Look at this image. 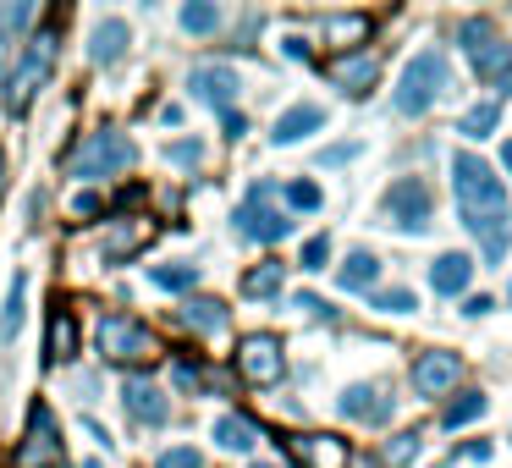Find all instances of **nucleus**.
I'll use <instances>...</instances> for the list:
<instances>
[{
    "label": "nucleus",
    "mask_w": 512,
    "mask_h": 468,
    "mask_svg": "<svg viewBox=\"0 0 512 468\" xmlns=\"http://www.w3.org/2000/svg\"><path fill=\"white\" fill-rule=\"evenodd\" d=\"M452 182H457V204H463V226L485 243V259L496 265L512 243V210H507V188L501 177H490V166L479 155H452Z\"/></svg>",
    "instance_id": "obj_1"
},
{
    "label": "nucleus",
    "mask_w": 512,
    "mask_h": 468,
    "mask_svg": "<svg viewBox=\"0 0 512 468\" xmlns=\"http://www.w3.org/2000/svg\"><path fill=\"white\" fill-rule=\"evenodd\" d=\"M127 166H133V144H127L122 133H111V127L89 133V138H83V144L67 155V177H78V182H105V177H122Z\"/></svg>",
    "instance_id": "obj_2"
},
{
    "label": "nucleus",
    "mask_w": 512,
    "mask_h": 468,
    "mask_svg": "<svg viewBox=\"0 0 512 468\" xmlns=\"http://www.w3.org/2000/svg\"><path fill=\"white\" fill-rule=\"evenodd\" d=\"M94 342H100V358H105V364H122V369L149 364V358L160 353L155 331H149V325H138L133 314H105L100 331H94Z\"/></svg>",
    "instance_id": "obj_3"
},
{
    "label": "nucleus",
    "mask_w": 512,
    "mask_h": 468,
    "mask_svg": "<svg viewBox=\"0 0 512 468\" xmlns=\"http://www.w3.org/2000/svg\"><path fill=\"white\" fill-rule=\"evenodd\" d=\"M441 89H446V61L435 56V50H419V56L402 67L397 94H391V100H397L402 116H424V111L435 105V94H441Z\"/></svg>",
    "instance_id": "obj_4"
},
{
    "label": "nucleus",
    "mask_w": 512,
    "mask_h": 468,
    "mask_svg": "<svg viewBox=\"0 0 512 468\" xmlns=\"http://www.w3.org/2000/svg\"><path fill=\"white\" fill-rule=\"evenodd\" d=\"M50 56H56V34H34V45H28V56L17 61L12 72H6V105H12L17 116L34 105V94L45 89V78H50Z\"/></svg>",
    "instance_id": "obj_5"
},
{
    "label": "nucleus",
    "mask_w": 512,
    "mask_h": 468,
    "mask_svg": "<svg viewBox=\"0 0 512 468\" xmlns=\"http://www.w3.org/2000/svg\"><path fill=\"white\" fill-rule=\"evenodd\" d=\"M380 210H386V221L397 226V232H424V226H430V210H435L430 182H424V177H402V182H391L386 199H380Z\"/></svg>",
    "instance_id": "obj_6"
},
{
    "label": "nucleus",
    "mask_w": 512,
    "mask_h": 468,
    "mask_svg": "<svg viewBox=\"0 0 512 468\" xmlns=\"http://www.w3.org/2000/svg\"><path fill=\"white\" fill-rule=\"evenodd\" d=\"M237 375L248 380V386H276L281 375H287V353H281V336L270 331H254L237 342Z\"/></svg>",
    "instance_id": "obj_7"
},
{
    "label": "nucleus",
    "mask_w": 512,
    "mask_h": 468,
    "mask_svg": "<svg viewBox=\"0 0 512 468\" xmlns=\"http://www.w3.org/2000/svg\"><path fill=\"white\" fill-rule=\"evenodd\" d=\"M463 50H468V61H474V72L479 78H507L512 72V45L507 39H496V28L490 23H463Z\"/></svg>",
    "instance_id": "obj_8"
},
{
    "label": "nucleus",
    "mask_w": 512,
    "mask_h": 468,
    "mask_svg": "<svg viewBox=\"0 0 512 468\" xmlns=\"http://www.w3.org/2000/svg\"><path fill=\"white\" fill-rule=\"evenodd\" d=\"M270 199V182H254V193H248V204L237 210V232L254 237V243H281V237L292 232V221L281 210H265Z\"/></svg>",
    "instance_id": "obj_9"
},
{
    "label": "nucleus",
    "mask_w": 512,
    "mask_h": 468,
    "mask_svg": "<svg viewBox=\"0 0 512 468\" xmlns=\"http://www.w3.org/2000/svg\"><path fill=\"white\" fill-rule=\"evenodd\" d=\"M457 380H463V358L457 353H441V347H435V353L413 358V391H419V397H446Z\"/></svg>",
    "instance_id": "obj_10"
},
{
    "label": "nucleus",
    "mask_w": 512,
    "mask_h": 468,
    "mask_svg": "<svg viewBox=\"0 0 512 468\" xmlns=\"http://www.w3.org/2000/svg\"><path fill=\"white\" fill-rule=\"evenodd\" d=\"M17 463H23V468L61 463V435H56V424H50L45 402H34V413H28V441L17 446Z\"/></svg>",
    "instance_id": "obj_11"
},
{
    "label": "nucleus",
    "mask_w": 512,
    "mask_h": 468,
    "mask_svg": "<svg viewBox=\"0 0 512 468\" xmlns=\"http://www.w3.org/2000/svg\"><path fill=\"white\" fill-rule=\"evenodd\" d=\"M325 72H331V83H336L342 94H353V100H364V94L375 89V78H380V61L369 56V50H353V56H336Z\"/></svg>",
    "instance_id": "obj_12"
},
{
    "label": "nucleus",
    "mask_w": 512,
    "mask_h": 468,
    "mask_svg": "<svg viewBox=\"0 0 512 468\" xmlns=\"http://www.w3.org/2000/svg\"><path fill=\"white\" fill-rule=\"evenodd\" d=\"M122 397H127V413H133L138 424H149V430H160V424L171 419V397L155 386V380H144V375H133V380H127V391H122Z\"/></svg>",
    "instance_id": "obj_13"
},
{
    "label": "nucleus",
    "mask_w": 512,
    "mask_h": 468,
    "mask_svg": "<svg viewBox=\"0 0 512 468\" xmlns=\"http://www.w3.org/2000/svg\"><path fill=\"white\" fill-rule=\"evenodd\" d=\"M336 408H342V419L386 424V419H391V408H397V397H386V386H347Z\"/></svg>",
    "instance_id": "obj_14"
},
{
    "label": "nucleus",
    "mask_w": 512,
    "mask_h": 468,
    "mask_svg": "<svg viewBox=\"0 0 512 468\" xmlns=\"http://www.w3.org/2000/svg\"><path fill=\"white\" fill-rule=\"evenodd\" d=\"M292 457H298L303 468H347L353 463V452H347V441H336V435H292Z\"/></svg>",
    "instance_id": "obj_15"
},
{
    "label": "nucleus",
    "mask_w": 512,
    "mask_h": 468,
    "mask_svg": "<svg viewBox=\"0 0 512 468\" xmlns=\"http://www.w3.org/2000/svg\"><path fill=\"white\" fill-rule=\"evenodd\" d=\"M237 89H243V78H237L232 67H193V94H199L204 105H221V111H232Z\"/></svg>",
    "instance_id": "obj_16"
},
{
    "label": "nucleus",
    "mask_w": 512,
    "mask_h": 468,
    "mask_svg": "<svg viewBox=\"0 0 512 468\" xmlns=\"http://www.w3.org/2000/svg\"><path fill=\"white\" fill-rule=\"evenodd\" d=\"M369 34H375V23H369L364 12H347V17H325V23H320V39H325V45H331V50H342V56H353V50L364 45Z\"/></svg>",
    "instance_id": "obj_17"
},
{
    "label": "nucleus",
    "mask_w": 512,
    "mask_h": 468,
    "mask_svg": "<svg viewBox=\"0 0 512 468\" xmlns=\"http://www.w3.org/2000/svg\"><path fill=\"white\" fill-rule=\"evenodd\" d=\"M122 56H127V23L122 17H100L94 34H89V61L94 67H111V61H122Z\"/></svg>",
    "instance_id": "obj_18"
},
{
    "label": "nucleus",
    "mask_w": 512,
    "mask_h": 468,
    "mask_svg": "<svg viewBox=\"0 0 512 468\" xmlns=\"http://www.w3.org/2000/svg\"><path fill=\"white\" fill-rule=\"evenodd\" d=\"M72 353H78V320H72V314L56 303V314H50V331H45V364H67Z\"/></svg>",
    "instance_id": "obj_19"
},
{
    "label": "nucleus",
    "mask_w": 512,
    "mask_h": 468,
    "mask_svg": "<svg viewBox=\"0 0 512 468\" xmlns=\"http://www.w3.org/2000/svg\"><path fill=\"white\" fill-rule=\"evenodd\" d=\"M468 281H474V259H468V254H441V259L430 265V287L441 292V298L463 292Z\"/></svg>",
    "instance_id": "obj_20"
},
{
    "label": "nucleus",
    "mask_w": 512,
    "mask_h": 468,
    "mask_svg": "<svg viewBox=\"0 0 512 468\" xmlns=\"http://www.w3.org/2000/svg\"><path fill=\"white\" fill-rule=\"evenodd\" d=\"M320 127H325V111H320V105H292V111L276 122V133H270V138H276V144H298V138L320 133Z\"/></svg>",
    "instance_id": "obj_21"
},
{
    "label": "nucleus",
    "mask_w": 512,
    "mask_h": 468,
    "mask_svg": "<svg viewBox=\"0 0 512 468\" xmlns=\"http://www.w3.org/2000/svg\"><path fill=\"white\" fill-rule=\"evenodd\" d=\"M182 325H188V331H199V336L226 331V303L221 298H188V303H182Z\"/></svg>",
    "instance_id": "obj_22"
},
{
    "label": "nucleus",
    "mask_w": 512,
    "mask_h": 468,
    "mask_svg": "<svg viewBox=\"0 0 512 468\" xmlns=\"http://www.w3.org/2000/svg\"><path fill=\"white\" fill-rule=\"evenodd\" d=\"M215 441H221L226 452H254V446H259V424L243 419V413H221V419H215Z\"/></svg>",
    "instance_id": "obj_23"
},
{
    "label": "nucleus",
    "mask_w": 512,
    "mask_h": 468,
    "mask_svg": "<svg viewBox=\"0 0 512 468\" xmlns=\"http://www.w3.org/2000/svg\"><path fill=\"white\" fill-rule=\"evenodd\" d=\"M336 281H342L347 292H369L380 281V259L369 254V248H358V254H347V265L336 270Z\"/></svg>",
    "instance_id": "obj_24"
},
{
    "label": "nucleus",
    "mask_w": 512,
    "mask_h": 468,
    "mask_svg": "<svg viewBox=\"0 0 512 468\" xmlns=\"http://www.w3.org/2000/svg\"><path fill=\"white\" fill-rule=\"evenodd\" d=\"M281 281H287V270H281V265H254L243 276V298H276Z\"/></svg>",
    "instance_id": "obj_25"
},
{
    "label": "nucleus",
    "mask_w": 512,
    "mask_h": 468,
    "mask_svg": "<svg viewBox=\"0 0 512 468\" xmlns=\"http://www.w3.org/2000/svg\"><path fill=\"white\" fill-rule=\"evenodd\" d=\"M149 281H155L160 292H193L199 270H193V265H155V270H149Z\"/></svg>",
    "instance_id": "obj_26"
},
{
    "label": "nucleus",
    "mask_w": 512,
    "mask_h": 468,
    "mask_svg": "<svg viewBox=\"0 0 512 468\" xmlns=\"http://www.w3.org/2000/svg\"><path fill=\"white\" fill-rule=\"evenodd\" d=\"M479 413H485V397H479V391H457V402H446L441 424H446V430H457V424L479 419Z\"/></svg>",
    "instance_id": "obj_27"
},
{
    "label": "nucleus",
    "mask_w": 512,
    "mask_h": 468,
    "mask_svg": "<svg viewBox=\"0 0 512 468\" xmlns=\"http://www.w3.org/2000/svg\"><path fill=\"white\" fill-rule=\"evenodd\" d=\"M182 28H188V34H215V28H221V6H210V0L182 6Z\"/></svg>",
    "instance_id": "obj_28"
},
{
    "label": "nucleus",
    "mask_w": 512,
    "mask_h": 468,
    "mask_svg": "<svg viewBox=\"0 0 512 468\" xmlns=\"http://www.w3.org/2000/svg\"><path fill=\"white\" fill-rule=\"evenodd\" d=\"M23 298H28V281L17 276V281H12V292H6V314H0V342H12L17 325H23Z\"/></svg>",
    "instance_id": "obj_29"
},
{
    "label": "nucleus",
    "mask_w": 512,
    "mask_h": 468,
    "mask_svg": "<svg viewBox=\"0 0 512 468\" xmlns=\"http://www.w3.org/2000/svg\"><path fill=\"white\" fill-rule=\"evenodd\" d=\"M496 122H501V111L485 100V105H474V111L463 116V127H457V133H463V138H490V133H496Z\"/></svg>",
    "instance_id": "obj_30"
},
{
    "label": "nucleus",
    "mask_w": 512,
    "mask_h": 468,
    "mask_svg": "<svg viewBox=\"0 0 512 468\" xmlns=\"http://www.w3.org/2000/svg\"><path fill=\"white\" fill-rule=\"evenodd\" d=\"M419 441H424L419 430H408V435H397V441H386V452H380V457H386V468H408L413 457H419Z\"/></svg>",
    "instance_id": "obj_31"
},
{
    "label": "nucleus",
    "mask_w": 512,
    "mask_h": 468,
    "mask_svg": "<svg viewBox=\"0 0 512 468\" xmlns=\"http://www.w3.org/2000/svg\"><path fill=\"white\" fill-rule=\"evenodd\" d=\"M28 23H34V6H28V0H17V6H0V39L23 34Z\"/></svg>",
    "instance_id": "obj_32"
},
{
    "label": "nucleus",
    "mask_w": 512,
    "mask_h": 468,
    "mask_svg": "<svg viewBox=\"0 0 512 468\" xmlns=\"http://www.w3.org/2000/svg\"><path fill=\"white\" fill-rule=\"evenodd\" d=\"M375 309H380V314H413V292H408V287L375 292Z\"/></svg>",
    "instance_id": "obj_33"
},
{
    "label": "nucleus",
    "mask_w": 512,
    "mask_h": 468,
    "mask_svg": "<svg viewBox=\"0 0 512 468\" xmlns=\"http://www.w3.org/2000/svg\"><path fill=\"white\" fill-rule=\"evenodd\" d=\"M325 259H331V237H309L298 265H303V270H325Z\"/></svg>",
    "instance_id": "obj_34"
},
{
    "label": "nucleus",
    "mask_w": 512,
    "mask_h": 468,
    "mask_svg": "<svg viewBox=\"0 0 512 468\" xmlns=\"http://www.w3.org/2000/svg\"><path fill=\"white\" fill-rule=\"evenodd\" d=\"M287 204H292V210H320V188H314V182H292Z\"/></svg>",
    "instance_id": "obj_35"
},
{
    "label": "nucleus",
    "mask_w": 512,
    "mask_h": 468,
    "mask_svg": "<svg viewBox=\"0 0 512 468\" xmlns=\"http://www.w3.org/2000/svg\"><path fill=\"white\" fill-rule=\"evenodd\" d=\"M155 468H204V463H199V452H193V446H171V452H160Z\"/></svg>",
    "instance_id": "obj_36"
},
{
    "label": "nucleus",
    "mask_w": 512,
    "mask_h": 468,
    "mask_svg": "<svg viewBox=\"0 0 512 468\" xmlns=\"http://www.w3.org/2000/svg\"><path fill=\"white\" fill-rule=\"evenodd\" d=\"M166 155L177 160V166H199V160H204V149H199V144H171Z\"/></svg>",
    "instance_id": "obj_37"
},
{
    "label": "nucleus",
    "mask_w": 512,
    "mask_h": 468,
    "mask_svg": "<svg viewBox=\"0 0 512 468\" xmlns=\"http://www.w3.org/2000/svg\"><path fill=\"white\" fill-rule=\"evenodd\" d=\"M177 386H182V391L199 386V364H193V358H177Z\"/></svg>",
    "instance_id": "obj_38"
},
{
    "label": "nucleus",
    "mask_w": 512,
    "mask_h": 468,
    "mask_svg": "<svg viewBox=\"0 0 512 468\" xmlns=\"http://www.w3.org/2000/svg\"><path fill=\"white\" fill-rule=\"evenodd\" d=\"M298 309H303V314H314V320H331V309H325V303L314 298V292H298Z\"/></svg>",
    "instance_id": "obj_39"
},
{
    "label": "nucleus",
    "mask_w": 512,
    "mask_h": 468,
    "mask_svg": "<svg viewBox=\"0 0 512 468\" xmlns=\"http://www.w3.org/2000/svg\"><path fill=\"white\" fill-rule=\"evenodd\" d=\"M353 155H358V144H336V149H325L320 160H325V166H342V160H353Z\"/></svg>",
    "instance_id": "obj_40"
},
{
    "label": "nucleus",
    "mask_w": 512,
    "mask_h": 468,
    "mask_svg": "<svg viewBox=\"0 0 512 468\" xmlns=\"http://www.w3.org/2000/svg\"><path fill=\"white\" fill-rule=\"evenodd\" d=\"M490 309H496V303H490L485 292H479V298H468V303H463V314H468V320H479V314H490Z\"/></svg>",
    "instance_id": "obj_41"
},
{
    "label": "nucleus",
    "mask_w": 512,
    "mask_h": 468,
    "mask_svg": "<svg viewBox=\"0 0 512 468\" xmlns=\"http://www.w3.org/2000/svg\"><path fill=\"white\" fill-rule=\"evenodd\" d=\"M243 133H248L243 111H226V138H243Z\"/></svg>",
    "instance_id": "obj_42"
},
{
    "label": "nucleus",
    "mask_w": 512,
    "mask_h": 468,
    "mask_svg": "<svg viewBox=\"0 0 512 468\" xmlns=\"http://www.w3.org/2000/svg\"><path fill=\"white\" fill-rule=\"evenodd\" d=\"M12 50H17L12 39H0V83H6V67H12Z\"/></svg>",
    "instance_id": "obj_43"
},
{
    "label": "nucleus",
    "mask_w": 512,
    "mask_h": 468,
    "mask_svg": "<svg viewBox=\"0 0 512 468\" xmlns=\"http://www.w3.org/2000/svg\"><path fill=\"white\" fill-rule=\"evenodd\" d=\"M463 457H479V463H485V457H490V441H468Z\"/></svg>",
    "instance_id": "obj_44"
},
{
    "label": "nucleus",
    "mask_w": 512,
    "mask_h": 468,
    "mask_svg": "<svg viewBox=\"0 0 512 468\" xmlns=\"http://www.w3.org/2000/svg\"><path fill=\"white\" fill-rule=\"evenodd\" d=\"M496 89H501V94H512V72H507V78H496Z\"/></svg>",
    "instance_id": "obj_45"
},
{
    "label": "nucleus",
    "mask_w": 512,
    "mask_h": 468,
    "mask_svg": "<svg viewBox=\"0 0 512 468\" xmlns=\"http://www.w3.org/2000/svg\"><path fill=\"white\" fill-rule=\"evenodd\" d=\"M501 166H507V171H512V144H507V149H501Z\"/></svg>",
    "instance_id": "obj_46"
},
{
    "label": "nucleus",
    "mask_w": 512,
    "mask_h": 468,
    "mask_svg": "<svg viewBox=\"0 0 512 468\" xmlns=\"http://www.w3.org/2000/svg\"><path fill=\"white\" fill-rule=\"evenodd\" d=\"M0 193H6V155H0Z\"/></svg>",
    "instance_id": "obj_47"
},
{
    "label": "nucleus",
    "mask_w": 512,
    "mask_h": 468,
    "mask_svg": "<svg viewBox=\"0 0 512 468\" xmlns=\"http://www.w3.org/2000/svg\"><path fill=\"white\" fill-rule=\"evenodd\" d=\"M254 468H281V463H254Z\"/></svg>",
    "instance_id": "obj_48"
},
{
    "label": "nucleus",
    "mask_w": 512,
    "mask_h": 468,
    "mask_svg": "<svg viewBox=\"0 0 512 468\" xmlns=\"http://www.w3.org/2000/svg\"><path fill=\"white\" fill-rule=\"evenodd\" d=\"M507 298H512V292H507Z\"/></svg>",
    "instance_id": "obj_49"
}]
</instances>
